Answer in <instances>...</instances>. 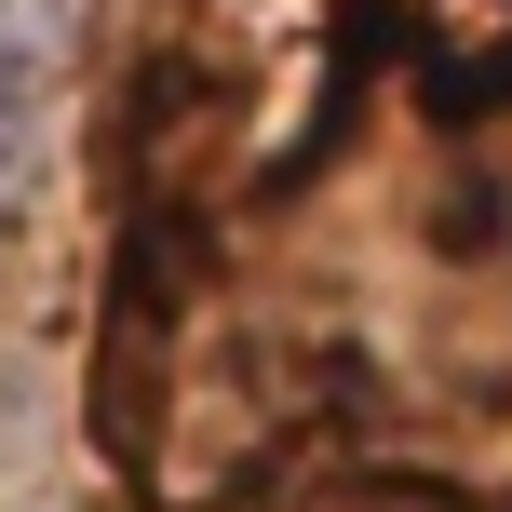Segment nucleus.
<instances>
[{"label":"nucleus","mask_w":512,"mask_h":512,"mask_svg":"<svg viewBox=\"0 0 512 512\" xmlns=\"http://www.w3.org/2000/svg\"><path fill=\"white\" fill-rule=\"evenodd\" d=\"M68 27H81V0H0V81H41Z\"/></svg>","instance_id":"f257e3e1"}]
</instances>
